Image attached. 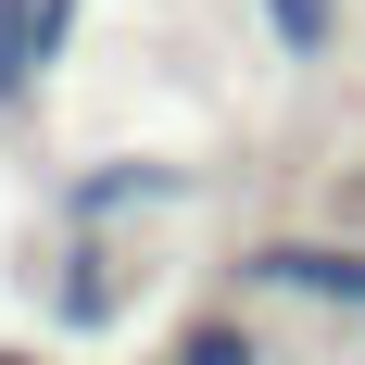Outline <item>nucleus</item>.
Here are the masks:
<instances>
[{
    "mask_svg": "<svg viewBox=\"0 0 365 365\" xmlns=\"http://www.w3.org/2000/svg\"><path fill=\"white\" fill-rule=\"evenodd\" d=\"M164 365H264V353H252V328H240V315H202V328H189Z\"/></svg>",
    "mask_w": 365,
    "mask_h": 365,
    "instance_id": "39448f33",
    "label": "nucleus"
},
{
    "mask_svg": "<svg viewBox=\"0 0 365 365\" xmlns=\"http://www.w3.org/2000/svg\"><path fill=\"white\" fill-rule=\"evenodd\" d=\"M177 164H88V177H76V215H113V202H177Z\"/></svg>",
    "mask_w": 365,
    "mask_h": 365,
    "instance_id": "7ed1b4c3",
    "label": "nucleus"
},
{
    "mask_svg": "<svg viewBox=\"0 0 365 365\" xmlns=\"http://www.w3.org/2000/svg\"><path fill=\"white\" fill-rule=\"evenodd\" d=\"M0 365H38V353H0Z\"/></svg>",
    "mask_w": 365,
    "mask_h": 365,
    "instance_id": "423d86ee",
    "label": "nucleus"
},
{
    "mask_svg": "<svg viewBox=\"0 0 365 365\" xmlns=\"http://www.w3.org/2000/svg\"><path fill=\"white\" fill-rule=\"evenodd\" d=\"M264 26H277L290 63H328V51H340V0H264Z\"/></svg>",
    "mask_w": 365,
    "mask_h": 365,
    "instance_id": "20e7f679",
    "label": "nucleus"
},
{
    "mask_svg": "<svg viewBox=\"0 0 365 365\" xmlns=\"http://www.w3.org/2000/svg\"><path fill=\"white\" fill-rule=\"evenodd\" d=\"M63 38H76V0H0V113L38 101V76L63 63Z\"/></svg>",
    "mask_w": 365,
    "mask_h": 365,
    "instance_id": "f03ea898",
    "label": "nucleus"
},
{
    "mask_svg": "<svg viewBox=\"0 0 365 365\" xmlns=\"http://www.w3.org/2000/svg\"><path fill=\"white\" fill-rule=\"evenodd\" d=\"M240 277H252V290H302V302H340V315H365V252H353V240H264Z\"/></svg>",
    "mask_w": 365,
    "mask_h": 365,
    "instance_id": "f257e3e1",
    "label": "nucleus"
}]
</instances>
